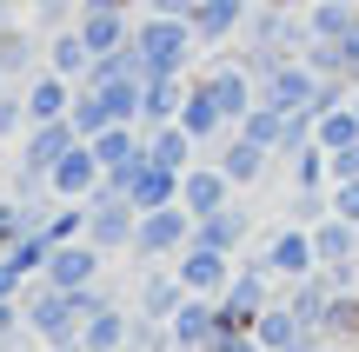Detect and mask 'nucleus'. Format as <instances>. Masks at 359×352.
<instances>
[{"instance_id": "nucleus-1", "label": "nucleus", "mask_w": 359, "mask_h": 352, "mask_svg": "<svg viewBox=\"0 0 359 352\" xmlns=\"http://www.w3.org/2000/svg\"><path fill=\"white\" fill-rule=\"evenodd\" d=\"M27 332H34L40 346H80V306H74V293L34 279V286H27Z\"/></svg>"}, {"instance_id": "nucleus-2", "label": "nucleus", "mask_w": 359, "mask_h": 352, "mask_svg": "<svg viewBox=\"0 0 359 352\" xmlns=\"http://www.w3.org/2000/svg\"><path fill=\"white\" fill-rule=\"evenodd\" d=\"M133 40H140V53H147L154 73H187V66H193V47H200L193 20H173V13H147Z\"/></svg>"}, {"instance_id": "nucleus-3", "label": "nucleus", "mask_w": 359, "mask_h": 352, "mask_svg": "<svg viewBox=\"0 0 359 352\" xmlns=\"http://www.w3.org/2000/svg\"><path fill=\"white\" fill-rule=\"evenodd\" d=\"M253 260L266 266L280 286H293V279L320 273V253H313V226H293V220H286V226H273V233L253 246Z\"/></svg>"}, {"instance_id": "nucleus-4", "label": "nucleus", "mask_w": 359, "mask_h": 352, "mask_svg": "<svg viewBox=\"0 0 359 352\" xmlns=\"http://www.w3.org/2000/svg\"><path fill=\"white\" fill-rule=\"evenodd\" d=\"M273 300H280V279H273V273H266L259 260H240L233 286L219 293V319H226V326H246V332H253V319L266 313Z\"/></svg>"}, {"instance_id": "nucleus-5", "label": "nucleus", "mask_w": 359, "mask_h": 352, "mask_svg": "<svg viewBox=\"0 0 359 352\" xmlns=\"http://www.w3.org/2000/svg\"><path fill=\"white\" fill-rule=\"evenodd\" d=\"M107 186L114 193H127L140 213H160V206H180V173L173 167H160L154 153H140L127 173H107Z\"/></svg>"}, {"instance_id": "nucleus-6", "label": "nucleus", "mask_w": 359, "mask_h": 352, "mask_svg": "<svg viewBox=\"0 0 359 352\" xmlns=\"http://www.w3.org/2000/svg\"><path fill=\"white\" fill-rule=\"evenodd\" d=\"M193 213L187 206H160V213H140V233H133V260H180L193 246Z\"/></svg>"}, {"instance_id": "nucleus-7", "label": "nucleus", "mask_w": 359, "mask_h": 352, "mask_svg": "<svg viewBox=\"0 0 359 352\" xmlns=\"http://www.w3.org/2000/svg\"><path fill=\"white\" fill-rule=\"evenodd\" d=\"M320 80H326V73H313L306 60H286V66H273V73L259 80V100H266L273 113H313Z\"/></svg>"}, {"instance_id": "nucleus-8", "label": "nucleus", "mask_w": 359, "mask_h": 352, "mask_svg": "<svg viewBox=\"0 0 359 352\" xmlns=\"http://www.w3.org/2000/svg\"><path fill=\"white\" fill-rule=\"evenodd\" d=\"M173 273H180V286H187V293L219 300V293L233 286V273H240V260H233V253H213V246H187L173 260Z\"/></svg>"}, {"instance_id": "nucleus-9", "label": "nucleus", "mask_w": 359, "mask_h": 352, "mask_svg": "<svg viewBox=\"0 0 359 352\" xmlns=\"http://www.w3.org/2000/svg\"><path fill=\"white\" fill-rule=\"evenodd\" d=\"M74 146H80L74 120H47V127H27V140H20V173H40V180H47V173L60 167Z\"/></svg>"}, {"instance_id": "nucleus-10", "label": "nucleus", "mask_w": 359, "mask_h": 352, "mask_svg": "<svg viewBox=\"0 0 359 352\" xmlns=\"http://www.w3.org/2000/svg\"><path fill=\"white\" fill-rule=\"evenodd\" d=\"M100 266H107V253L93 246V239H67V246H53V260H47V286H60V293H80V286H93L100 279Z\"/></svg>"}, {"instance_id": "nucleus-11", "label": "nucleus", "mask_w": 359, "mask_h": 352, "mask_svg": "<svg viewBox=\"0 0 359 352\" xmlns=\"http://www.w3.org/2000/svg\"><path fill=\"white\" fill-rule=\"evenodd\" d=\"M47 186H53V199H93L107 186V167H100V153H93L87 140L74 146V153L60 160V167L47 173Z\"/></svg>"}, {"instance_id": "nucleus-12", "label": "nucleus", "mask_w": 359, "mask_h": 352, "mask_svg": "<svg viewBox=\"0 0 359 352\" xmlns=\"http://www.w3.org/2000/svg\"><path fill=\"white\" fill-rule=\"evenodd\" d=\"M246 20H253V0H200V7H193L200 47H233V40L246 34Z\"/></svg>"}, {"instance_id": "nucleus-13", "label": "nucleus", "mask_w": 359, "mask_h": 352, "mask_svg": "<svg viewBox=\"0 0 359 352\" xmlns=\"http://www.w3.org/2000/svg\"><path fill=\"white\" fill-rule=\"evenodd\" d=\"M233 193H240V186H233L226 173L213 167V160H206V167H187V173H180V206H187L193 220H206V213L233 206Z\"/></svg>"}, {"instance_id": "nucleus-14", "label": "nucleus", "mask_w": 359, "mask_h": 352, "mask_svg": "<svg viewBox=\"0 0 359 352\" xmlns=\"http://www.w3.org/2000/svg\"><path fill=\"white\" fill-rule=\"evenodd\" d=\"M180 127H187V133H193L200 146H219V140L233 133L226 106L213 100V87H206V80H193V87H187V106H180Z\"/></svg>"}, {"instance_id": "nucleus-15", "label": "nucleus", "mask_w": 359, "mask_h": 352, "mask_svg": "<svg viewBox=\"0 0 359 352\" xmlns=\"http://www.w3.org/2000/svg\"><path fill=\"white\" fill-rule=\"evenodd\" d=\"M206 87H213V100L226 106V120H233V127H240V120H246V113L259 106V80L246 73V66L233 60V53H226V60L213 66V73H206Z\"/></svg>"}, {"instance_id": "nucleus-16", "label": "nucleus", "mask_w": 359, "mask_h": 352, "mask_svg": "<svg viewBox=\"0 0 359 352\" xmlns=\"http://www.w3.org/2000/svg\"><path fill=\"white\" fill-rule=\"evenodd\" d=\"M213 167L226 173L233 186H259V180H266V167H273V153H266V146H253L246 133H226V140L213 146Z\"/></svg>"}, {"instance_id": "nucleus-17", "label": "nucleus", "mask_w": 359, "mask_h": 352, "mask_svg": "<svg viewBox=\"0 0 359 352\" xmlns=\"http://www.w3.org/2000/svg\"><path fill=\"white\" fill-rule=\"evenodd\" d=\"M173 346L180 352H206L213 346V332H219V300H200V293H187V306L173 313Z\"/></svg>"}, {"instance_id": "nucleus-18", "label": "nucleus", "mask_w": 359, "mask_h": 352, "mask_svg": "<svg viewBox=\"0 0 359 352\" xmlns=\"http://www.w3.org/2000/svg\"><path fill=\"white\" fill-rule=\"evenodd\" d=\"M246 239H253V213L233 199V206H219V213H206L200 226H193V246H213V253H240Z\"/></svg>"}, {"instance_id": "nucleus-19", "label": "nucleus", "mask_w": 359, "mask_h": 352, "mask_svg": "<svg viewBox=\"0 0 359 352\" xmlns=\"http://www.w3.org/2000/svg\"><path fill=\"white\" fill-rule=\"evenodd\" d=\"M74 93H80V80H67V73H34L27 80V113H34V127H47V120H67L74 113Z\"/></svg>"}, {"instance_id": "nucleus-20", "label": "nucleus", "mask_w": 359, "mask_h": 352, "mask_svg": "<svg viewBox=\"0 0 359 352\" xmlns=\"http://www.w3.org/2000/svg\"><path fill=\"white\" fill-rule=\"evenodd\" d=\"M133 326H140V313L107 306V313H93L80 326V352H133Z\"/></svg>"}, {"instance_id": "nucleus-21", "label": "nucleus", "mask_w": 359, "mask_h": 352, "mask_svg": "<svg viewBox=\"0 0 359 352\" xmlns=\"http://www.w3.org/2000/svg\"><path fill=\"white\" fill-rule=\"evenodd\" d=\"M180 306H187V286H180L173 266H160V273H147V286H140V300H133V313L154 319V326H173Z\"/></svg>"}, {"instance_id": "nucleus-22", "label": "nucleus", "mask_w": 359, "mask_h": 352, "mask_svg": "<svg viewBox=\"0 0 359 352\" xmlns=\"http://www.w3.org/2000/svg\"><path fill=\"white\" fill-rule=\"evenodd\" d=\"M187 73H154L140 93V127H167V120H180V106H187Z\"/></svg>"}, {"instance_id": "nucleus-23", "label": "nucleus", "mask_w": 359, "mask_h": 352, "mask_svg": "<svg viewBox=\"0 0 359 352\" xmlns=\"http://www.w3.org/2000/svg\"><path fill=\"white\" fill-rule=\"evenodd\" d=\"M313 253H320V273H339V266H353L359 260V226L353 220H320L313 226Z\"/></svg>"}, {"instance_id": "nucleus-24", "label": "nucleus", "mask_w": 359, "mask_h": 352, "mask_svg": "<svg viewBox=\"0 0 359 352\" xmlns=\"http://www.w3.org/2000/svg\"><path fill=\"white\" fill-rule=\"evenodd\" d=\"M333 279L326 273H306V279H293V286H280V300L293 306V319L299 326H326V306H333Z\"/></svg>"}, {"instance_id": "nucleus-25", "label": "nucleus", "mask_w": 359, "mask_h": 352, "mask_svg": "<svg viewBox=\"0 0 359 352\" xmlns=\"http://www.w3.org/2000/svg\"><path fill=\"white\" fill-rule=\"evenodd\" d=\"M74 27H80V40L93 47V60H107V53H120L133 40V27H140V20H127V13H80Z\"/></svg>"}, {"instance_id": "nucleus-26", "label": "nucleus", "mask_w": 359, "mask_h": 352, "mask_svg": "<svg viewBox=\"0 0 359 352\" xmlns=\"http://www.w3.org/2000/svg\"><path fill=\"white\" fill-rule=\"evenodd\" d=\"M47 66H53V73H67V80H93V66H100V60H93V47L80 40V27H60V34L47 40Z\"/></svg>"}, {"instance_id": "nucleus-27", "label": "nucleus", "mask_w": 359, "mask_h": 352, "mask_svg": "<svg viewBox=\"0 0 359 352\" xmlns=\"http://www.w3.org/2000/svg\"><path fill=\"white\" fill-rule=\"evenodd\" d=\"M353 27H359V0H313L306 7V34L326 40V47H339Z\"/></svg>"}, {"instance_id": "nucleus-28", "label": "nucleus", "mask_w": 359, "mask_h": 352, "mask_svg": "<svg viewBox=\"0 0 359 352\" xmlns=\"http://www.w3.org/2000/svg\"><path fill=\"white\" fill-rule=\"evenodd\" d=\"M253 339L266 346V352H299V339H306V326L293 319V306H286V300H273L266 313L253 319Z\"/></svg>"}, {"instance_id": "nucleus-29", "label": "nucleus", "mask_w": 359, "mask_h": 352, "mask_svg": "<svg viewBox=\"0 0 359 352\" xmlns=\"http://www.w3.org/2000/svg\"><path fill=\"white\" fill-rule=\"evenodd\" d=\"M147 153L160 160V167H173V173H187L193 167V153H200V140H193L180 120H167V127H147Z\"/></svg>"}, {"instance_id": "nucleus-30", "label": "nucleus", "mask_w": 359, "mask_h": 352, "mask_svg": "<svg viewBox=\"0 0 359 352\" xmlns=\"http://www.w3.org/2000/svg\"><path fill=\"white\" fill-rule=\"evenodd\" d=\"M313 146L339 153V146H359V106H333V113H313Z\"/></svg>"}, {"instance_id": "nucleus-31", "label": "nucleus", "mask_w": 359, "mask_h": 352, "mask_svg": "<svg viewBox=\"0 0 359 352\" xmlns=\"http://www.w3.org/2000/svg\"><path fill=\"white\" fill-rule=\"evenodd\" d=\"M34 34H27V27L20 20H7V27H0V73H7V80H20V87H27V73H34Z\"/></svg>"}, {"instance_id": "nucleus-32", "label": "nucleus", "mask_w": 359, "mask_h": 352, "mask_svg": "<svg viewBox=\"0 0 359 352\" xmlns=\"http://www.w3.org/2000/svg\"><path fill=\"white\" fill-rule=\"evenodd\" d=\"M93 87H100V100H107V113H114V120L140 127V93H147V80H114V73H93Z\"/></svg>"}, {"instance_id": "nucleus-33", "label": "nucleus", "mask_w": 359, "mask_h": 352, "mask_svg": "<svg viewBox=\"0 0 359 352\" xmlns=\"http://www.w3.org/2000/svg\"><path fill=\"white\" fill-rule=\"evenodd\" d=\"M326 339H333V352H359V293H333V306H326Z\"/></svg>"}, {"instance_id": "nucleus-34", "label": "nucleus", "mask_w": 359, "mask_h": 352, "mask_svg": "<svg viewBox=\"0 0 359 352\" xmlns=\"http://www.w3.org/2000/svg\"><path fill=\"white\" fill-rule=\"evenodd\" d=\"M74 133L80 140H100L107 127H114V113H107V100H100V87H93V80H80V93H74Z\"/></svg>"}, {"instance_id": "nucleus-35", "label": "nucleus", "mask_w": 359, "mask_h": 352, "mask_svg": "<svg viewBox=\"0 0 359 352\" xmlns=\"http://www.w3.org/2000/svg\"><path fill=\"white\" fill-rule=\"evenodd\" d=\"M233 133H246V140H253V146H266L273 160L286 153V113H273L266 100H259V106H253V113H246V120H240V127H233Z\"/></svg>"}, {"instance_id": "nucleus-36", "label": "nucleus", "mask_w": 359, "mask_h": 352, "mask_svg": "<svg viewBox=\"0 0 359 352\" xmlns=\"http://www.w3.org/2000/svg\"><path fill=\"white\" fill-rule=\"evenodd\" d=\"M286 186H333V160H326V146H306V153L286 160Z\"/></svg>"}, {"instance_id": "nucleus-37", "label": "nucleus", "mask_w": 359, "mask_h": 352, "mask_svg": "<svg viewBox=\"0 0 359 352\" xmlns=\"http://www.w3.org/2000/svg\"><path fill=\"white\" fill-rule=\"evenodd\" d=\"M293 226H320L333 220V186H293V213H286Z\"/></svg>"}, {"instance_id": "nucleus-38", "label": "nucleus", "mask_w": 359, "mask_h": 352, "mask_svg": "<svg viewBox=\"0 0 359 352\" xmlns=\"http://www.w3.org/2000/svg\"><path fill=\"white\" fill-rule=\"evenodd\" d=\"M27 127H34V113H27V87L7 80V87H0V140H13V133H27Z\"/></svg>"}, {"instance_id": "nucleus-39", "label": "nucleus", "mask_w": 359, "mask_h": 352, "mask_svg": "<svg viewBox=\"0 0 359 352\" xmlns=\"http://www.w3.org/2000/svg\"><path fill=\"white\" fill-rule=\"evenodd\" d=\"M0 260H13V266H20L27 279H40V273H47V260H53V239H47V233H27L20 246H7Z\"/></svg>"}, {"instance_id": "nucleus-40", "label": "nucleus", "mask_w": 359, "mask_h": 352, "mask_svg": "<svg viewBox=\"0 0 359 352\" xmlns=\"http://www.w3.org/2000/svg\"><path fill=\"white\" fill-rule=\"evenodd\" d=\"M206 352H266V346H259L246 326H226V319H219V332H213V346H206Z\"/></svg>"}, {"instance_id": "nucleus-41", "label": "nucleus", "mask_w": 359, "mask_h": 352, "mask_svg": "<svg viewBox=\"0 0 359 352\" xmlns=\"http://www.w3.org/2000/svg\"><path fill=\"white\" fill-rule=\"evenodd\" d=\"M333 213L359 226V180H339V186H333Z\"/></svg>"}, {"instance_id": "nucleus-42", "label": "nucleus", "mask_w": 359, "mask_h": 352, "mask_svg": "<svg viewBox=\"0 0 359 352\" xmlns=\"http://www.w3.org/2000/svg\"><path fill=\"white\" fill-rule=\"evenodd\" d=\"M27 286H34V279H27L13 260H0V300H27Z\"/></svg>"}, {"instance_id": "nucleus-43", "label": "nucleus", "mask_w": 359, "mask_h": 352, "mask_svg": "<svg viewBox=\"0 0 359 352\" xmlns=\"http://www.w3.org/2000/svg\"><path fill=\"white\" fill-rule=\"evenodd\" d=\"M333 160V186L339 180H359V146H339V153H326Z\"/></svg>"}, {"instance_id": "nucleus-44", "label": "nucleus", "mask_w": 359, "mask_h": 352, "mask_svg": "<svg viewBox=\"0 0 359 352\" xmlns=\"http://www.w3.org/2000/svg\"><path fill=\"white\" fill-rule=\"evenodd\" d=\"M200 0H147V13H173V20H193Z\"/></svg>"}, {"instance_id": "nucleus-45", "label": "nucleus", "mask_w": 359, "mask_h": 352, "mask_svg": "<svg viewBox=\"0 0 359 352\" xmlns=\"http://www.w3.org/2000/svg\"><path fill=\"white\" fill-rule=\"evenodd\" d=\"M80 13H133V0H80Z\"/></svg>"}, {"instance_id": "nucleus-46", "label": "nucleus", "mask_w": 359, "mask_h": 352, "mask_svg": "<svg viewBox=\"0 0 359 352\" xmlns=\"http://www.w3.org/2000/svg\"><path fill=\"white\" fill-rule=\"evenodd\" d=\"M34 13L40 20H67V0H34Z\"/></svg>"}, {"instance_id": "nucleus-47", "label": "nucleus", "mask_w": 359, "mask_h": 352, "mask_svg": "<svg viewBox=\"0 0 359 352\" xmlns=\"http://www.w3.org/2000/svg\"><path fill=\"white\" fill-rule=\"evenodd\" d=\"M7 20H13V0H0V27H7Z\"/></svg>"}, {"instance_id": "nucleus-48", "label": "nucleus", "mask_w": 359, "mask_h": 352, "mask_svg": "<svg viewBox=\"0 0 359 352\" xmlns=\"http://www.w3.org/2000/svg\"><path fill=\"white\" fill-rule=\"evenodd\" d=\"M47 352H80V346H47Z\"/></svg>"}, {"instance_id": "nucleus-49", "label": "nucleus", "mask_w": 359, "mask_h": 352, "mask_svg": "<svg viewBox=\"0 0 359 352\" xmlns=\"http://www.w3.org/2000/svg\"><path fill=\"white\" fill-rule=\"evenodd\" d=\"M13 7H34V0H13Z\"/></svg>"}, {"instance_id": "nucleus-50", "label": "nucleus", "mask_w": 359, "mask_h": 352, "mask_svg": "<svg viewBox=\"0 0 359 352\" xmlns=\"http://www.w3.org/2000/svg\"><path fill=\"white\" fill-rule=\"evenodd\" d=\"M133 7H147V0H133Z\"/></svg>"}, {"instance_id": "nucleus-51", "label": "nucleus", "mask_w": 359, "mask_h": 352, "mask_svg": "<svg viewBox=\"0 0 359 352\" xmlns=\"http://www.w3.org/2000/svg\"><path fill=\"white\" fill-rule=\"evenodd\" d=\"M0 87H7V73H0Z\"/></svg>"}, {"instance_id": "nucleus-52", "label": "nucleus", "mask_w": 359, "mask_h": 352, "mask_svg": "<svg viewBox=\"0 0 359 352\" xmlns=\"http://www.w3.org/2000/svg\"><path fill=\"white\" fill-rule=\"evenodd\" d=\"M353 106H359V93H353Z\"/></svg>"}]
</instances>
